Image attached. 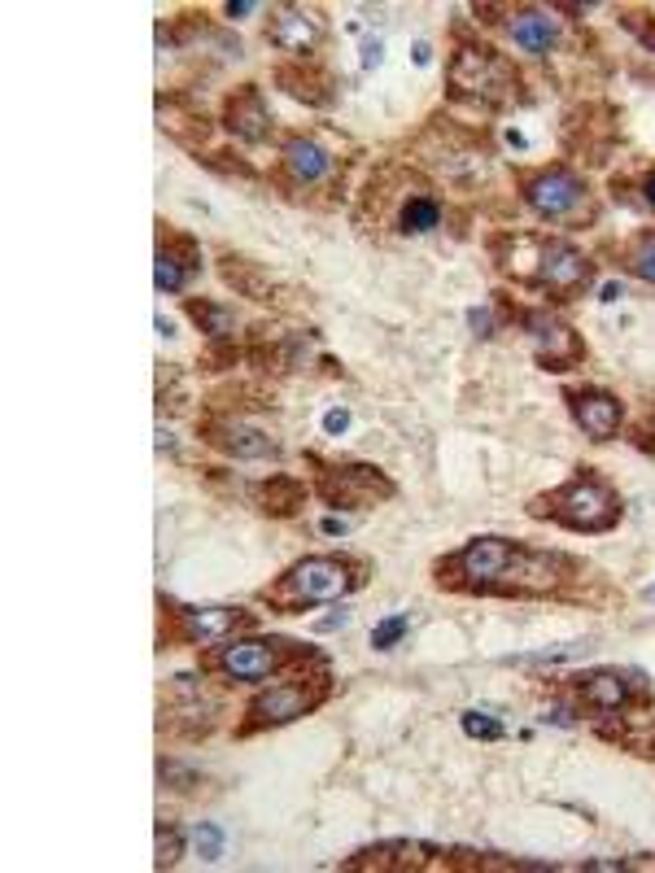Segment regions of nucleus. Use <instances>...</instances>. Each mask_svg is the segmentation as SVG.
<instances>
[{"mask_svg":"<svg viewBox=\"0 0 655 873\" xmlns=\"http://www.w3.org/2000/svg\"><path fill=\"white\" fill-rule=\"evenodd\" d=\"M219 271H223V280H228L236 293L254 297V302H271V280H267V271H262L258 262L236 258V254H223V258H219Z\"/></svg>","mask_w":655,"mask_h":873,"instance_id":"nucleus-25","label":"nucleus"},{"mask_svg":"<svg viewBox=\"0 0 655 873\" xmlns=\"http://www.w3.org/2000/svg\"><path fill=\"white\" fill-rule=\"evenodd\" d=\"M219 725V699L201 690L197 677H171V699L162 703V729L175 738H206Z\"/></svg>","mask_w":655,"mask_h":873,"instance_id":"nucleus-14","label":"nucleus"},{"mask_svg":"<svg viewBox=\"0 0 655 873\" xmlns=\"http://www.w3.org/2000/svg\"><path fill=\"white\" fill-rule=\"evenodd\" d=\"M254 9H258L254 0H232V5H228V18H245V14H254Z\"/></svg>","mask_w":655,"mask_h":873,"instance_id":"nucleus-39","label":"nucleus"},{"mask_svg":"<svg viewBox=\"0 0 655 873\" xmlns=\"http://www.w3.org/2000/svg\"><path fill=\"white\" fill-rule=\"evenodd\" d=\"M529 516L533 520H551L568 533H612L621 524L625 507L621 494L612 489V481L599 468H577L564 485L546 489V494L529 498Z\"/></svg>","mask_w":655,"mask_h":873,"instance_id":"nucleus-4","label":"nucleus"},{"mask_svg":"<svg viewBox=\"0 0 655 873\" xmlns=\"http://www.w3.org/2000/svg\"><path fill=\"white\" fill-rule=\"evenodd\" d=\"M446 92L455 101L476 105V110H507V105H516V101H529L524 97L520 70L498 49L476 44V40H459V49L450 53Z\"/></svg>","mask_w":655,"mask_h":873,"instance_id":"nucleus-5","label":"nucleus"},{"mask_svg":"<svg viewBox=\"0 0 655 873\" xmlns=\"http://www.w3.org/2000/svg\"><path fill=\"white\" fill-rule=\"evenodd\" d=\"M175 441H171V433H166V428H158V450H171Z\"/></svg>","mask_w":655,"mask_h":873,"instance_id":"nucleus-44","label":"nucleus"},{"mask_svg":"<svg viewBox=\"0 0 655 873\" xmlns=\"http://www.w3.org/2000/svg\"><path fill=\"white\" fill-rule=\"evenodd\" d=\"M158 332H162V337H175V324L166 315H158Z\"/></svg>","mask_w":655,"mask_h":873,"instance_id":"nucleus-43","label":"nucleus"},{"mask_svg":"<svg viewBox=\"0 0 655 873\" xmlns=\"http://www.w3.org/2000/svg\"><path fill=\"white\" fill-rule=\"evenodd\" d=\"M594 642H568V647H555V651H538V655H511L507 664H559V660H573V655L590 651Z\"/></svg>","mask_w":655,"mask_h":873,"instance_id":"nucleus-33","label":"nucleus"},{"mask_svg":"<svg viewBox=\"0 0 655 873\" xmlns=\"http://www.w3.org/2000/svg\"><path fill=\"white\" fill-rule=\"evenodd\" d=\"M184 315L206 332L210 341H232L236 337V310L223 302H210V297H184Z\"/></svg>","mask_w":655,"mask_h":873,"instance_id":"nucleus-24","label":"nucleus"},{"mask_svg":"<svg viewBox=\"0 0 655 873\" xmlns=\"http://www.w3.org/2000/svg\"><path fill=\"white\" fill-rule=\"evenodd\" d=\"M459 725H463V734H468V738H476V743H498V738L507 734L503 721H498L494 712H476V708H472V712H463V716H459Z\"/></svg>","mask_w":655,"mask_h":873,"instance_id":"nucleus-28","label":"nucleus"},{"mask_svg":"<svg viewBox=\"0 0 655 873\" xmlns=\"http://www.w3.org/2000/svg\"><path fill=\"white\" fill-rule=\"evenodd\" d=\"M319 529H324L328 537H337V533H345V529H350V524H345V520H324V524H319Z\"/></svg>","mask_w":655,"mask_h":873,"instance_id":"nucleus-40","label":"nucleus"},{"mask_svg":"<svg viewBox=\"0 0 655 873\" xmlns=\"http://www.w3.org/2000/svg\"><path fill=\"white\" fill-rule=\"evenodd\" d=\"M638 188H642V201H647V206L655 210V171L642 175V184H638Z\"/></svg>","mask_w":655,"mask_h":873,"instance_id":"nucleus-38","label":"nucleus"},{"mask_svg":"<svg viewBox=\"0 0 655 873\" xmlns=\"http://www.w3.org/2000/svg\"><path fill=\"white\" fill-rule=\"evenodd\" d=\"M494 262L520 284L546 293L551 302H577L594 284V262L568 245L564 236H529V232H503L490 241Z\"/></svg>","mask_w":655,"mask_h":873,"instance_id":"nucleus-2","label":"nucleus"},{"mask_svg":"<svg viewBox=\"0 0 655 873\" xmlns=\"http://www.w3.org/2000/svg\"><path fill=\"white\" fill-rule=\"evenodd\" d=\"M411 633V616H389V620H380V625L372 629V647L376 651H393L402 638Z\"/></svg>","mask_w":655,"mask_h":873,"instance_id":"nucleus-31","label":"nucleus"},{"mask_svg":"<svg viewBox=\"0 0 655 873\" xmlns=\"http://www.w3.org/2000/svg\"><path fill=\"white\" fill-rule=\"evenodd\" d=\"M586 577V564L564 550L524 546L498 533H481L433 564V581L455 594L481 599H559Z\"/></svg>","mask_w":655,"mask_h":873,"instance_id":"nucleus-1","label":"nucleus"},{"mask_svg":"<svg viewBox=\"0 0 655 873\" xmlns=\"http://www.w3.org/2000/svg\"><path fill=\"white\" fill-rule=\"evenodd\" d=\"M380 62H385V44H380V40H367V44H363V66L376 70Z\"/></svg>","mask_w":655,"mask_h":873,"instance_id":"nucleus-37","label":"nucleus"},{"mask_svg":"<svg viewBox=\"0 0 655 873\" xmlns=\"http://www.w3.org/2000/svg\"><path fill=\"white\" fill-rule=\"evenodd\" d=\"M201 275V249L188 232H175V227H162L158 236V267H153V284L158 293H184Z\"/></svg>","mask_w":655,"mask_h":873,"instance_id":"nucleus-17","label":"nucleus"},{"mask_svg":"<svg viewBox=\"0 0 655 873\" xmlns=\"http://www.w3.org/2000/svg\"><path fill=\"white\" fill-rule=\"evenodd\" d=\"M393 227L402 236H428L442 227V201L428 193L424 184H402L398 188V210H393Z\"/></svg>","mask_w":655,"mask_h":873,"instance_id":"nucleus-21","label":"nucleus"},{"mask_svg":"<svg viewBox=\"0 0 655 873\" xmlns=\"http://www.w3.org/2000/svg\"><path fill=\"white\" fill-rule=\"evenodd\" d=\"M621 267L642 284H655V227H642L621 245Z\"/></svg>","mask_w":655,"mask_h":873,"instance_id":"nucleus-26","label":"nucleus"},{"mask_svg":"<svg viewBox=\"0 0 655 873\" xmlns=\"http://www.w3.org/2000/svg\"><path fill=\"white\" fill-rule=\"evenodd\" d=\"M201 441L232 459H276V437H267L262 428H249L241 415H223V411H206L201 415Z\"/></svg>","mask_w":655,"mask_h":873,"instance_id":"nucleus-15","label":"nucleus"},{"mask_svg":"<svg viewBox=\"0 0 655 873\" xmlns=\"http://www.w3.org/2000/svg\"><path fill=\"white\" fill-rule=\"evenodd\" d=\"M564 402H568V415L577 420V428H581V433H586L590 441H599V446L621 433V424H625V402L616 398V393L594 389V385H577V389L564 393Z\"/></svg>","mask_w":655,"mask_h":873,"instance_id":"nucleus-16","label":"nucleus"},{"mask_svg":"<svg viewBox=\"0 0 655 873\" xmlns=\"http://www.w3.org/2000/svg\"><path fill=\"white\" fill-rule=\"evenodd\" d=\"M223 127L232 131L241 145H267L271 140V110L258 83H241L228 101H223Z\"/></svg>","mask_w":655,"mask_h":873,"instance_id":"nucleus-18","label":"nucleus"},{"mask_svg":"<svg viewBox=\"0 0 655 873\" xmlns=\"http://www.w3.org/2000/svg\"><path fill=\"white\" fill-rule=\"evenodd\" d=\"M568 690L586 712L594 716H629V712H647L651 708V681L634 673V668H590V673H573Z\"/></svg>","mask_w":655,"mask_h":873,"instance_id":"nucleus-9","label":"nucleus"},{"mask_svg":"<svg viewBox=\"0 0 655 873\" xmlns=\"http://www.w3.org/2000/svg\"><path fill=\"white\" fill-rule=\"evenodd\" d=\"M162 612L171 616V633H162V642H188V647H210V642H228L232 633L254 625V612L245 607H175L162 599Z\"/></svg>","mask_w":655,"mask_h":873,"instance_id":"nucleus-12","label":"nucleus"},{"mask_svg":"<svg viewBox=\"0 0 655 873\" xmlns=\"http://www.w3.org/2000/svg\"><path fill=\"white\" fill-rule=\"evenodd\" d=\"M311 655V647L293 638H228L214 651H201V673H219L223 681L249 686V681H267L271 673H284L293 664H306Z\"/></svg>","mask_w":655,"mask_h":873,"instance_id":"nucleus-6","label":"nucleus"},{"mask_svg":"<svg viewBox=\"0 0 655 873\" xmlns=\"http://www.w3.org/2000/svg\"><path fill=\"white\" fill-rule=\"evenodd\" d=\"M616 297H621V284H603V297H599V302H616Z\"/></svg>","mask_w":655,"mask_h":873,"instance_id":"nucleus-42","label":"nucleus"},{"mask_svg":"<svg viewBox=\"0 0 655 873\" xmlns=\"http://www.w3.org/2000/svg\"><path fill=\"white\" fill-rule=\"evenodd\" d=\"M328 40V18L315 5H276L267 14V44L289 53L293 62H311Z\"/></svg>","mask_w":655,"mask_h":873,"instance_id":"nucleus-13","label":"nucleus"},{"mask_svg":"<svg viewBox=\"0 0 655 873\" xmlns=\"http://www.w3.org/2000/svg\"><path fill=\"white\" fill-rule=\"evenodd\" d=\"M276 83L284 92H289L293 101H306V105H332V97H337V83H332L328 70H319L311 62H284L276 66Z\"/></svg>","mask_w":655,"mask_h":873,"instance_id":"nucleus-22","label":"nucleus"},{"mask_svg":"<svg viewBox=\"0 0 655 873\" xmlns=\"http://www.w3.org/2000/svg\"><path fill=\"white\" fill-rule=\"evenodd\" d=\"M642 599H647V603H655V585H647V590H642Z\"/></svg>","mask_w":655,"mask_h":873,"instance_id":"nucleus-45","label":"nucleus"},{"mask_svg":"<svg viewBox=\"0 0 655 873\" xmlns=\"http://www.w3.org/2000/svg\"><path fill=\"white\" fill-rule=\"evenodd\" d=\"M516 184H520L524 206L546 223H577V219H590L594 214L590 210V184L564 162L538 166V171H520Z\"/></svg>","mask_w":655,"mask_h":873,"instance_id":"nucleus-8","label":"nucleus"},{"mask_svg":"<svg viewBox=\"0 0 655 873\" xmlns=\"http://www.w3.org/2000/svg\"><path fill=\"white\" fill-rule=\"evenodd\" d=\"M511 319L524 332V341H529L542 372H573V367L586 363V354H590L586 341L559 315H551V310H511Z\"/></svg>","mask_w":655,"mask_h":873,"instance_id":"nucleus-11","label":"nucleus"},{"mask_svg":"<svg viewBox=\"0 0 655 873\" xmlns=\"http://www.w3.org/2000/svg\"><path fill=\"white\" fill-rule=\"evenodd\" d=\"M158 782L166 786V791H175V795H197L201 786H206V777H201L193 764H184V760H158Z\"/></svg>","mask_w":655,"mask_h":873,"instance_id":"nucleus-27","label":"nucleus"},{"mask_svg":"<svg viewBox=\"0 0 655 873\" xmlns=\"http://www.w3.org/2000/svg\"><path fill=\"white\" fill-rule=\"evenodd\" d=\"M249 498H254V507L262 511V516L289 520L306 507V485L297 481V476H267V481H258L254 489H249Z\"/></svg>","mask_w":655,"mask_h":873,"instance_id":"nucleus-23","label":"nucleus"},{"mask_svg":"<svg viewBox=\"0 0 655 873\" xmlns=\"http://www.w3.org/2000/svg\"><path fill=\"white\" fill-rule=\"evenodd\" d=\"M280 171L293 188H319L337 171V158L319 145L315 136H289L280 149Z\"/></svg>","mask_w":655,"mask_h":873,"instance_id":"nucleus-19","label":"nucleus"},{"mask_svg":"<svg viewBox=\"0 0 655 873\" xmlns=\"http://www.w3.org/2000/svg\"><path fill=\"white\" fill-rule=\"evenodd\" d=\"M468 324H472L476 337H494V332H498V324H494L490 310H468Z\"/></svg>","mask_w":655,"mask_h":873,"instance_id":"nucleus-35","label":"nucleus"},{"mask_svg":"<svg viewBox=\"0 0 655 873\" xmlns=\"http://www.w3.org/2000/svg\"><path fill=\"white\" fill-rule=\"evenodd\" d=\"M332 695V677L319 668V673H302L293 681H280L271 690H258L245 708V721L236 725V738H254L262 729H280L293 725L302 716H311L315 708H324V699Z\"/></svg>","mask_w":655,"mask_h":873,"instance_id":"nucleus-7","label":"nucleus"},{"mask_svg":"<svg viewBox=\"0 0 655 873\" xmlns=\"http://www.w3.org/2000/svg\"><path fill=\"white\" fill-rule=\"evenodd\" d=\"M180 856H184V830L171 821H158V869L180 865Z\"/></svg>","mask_w":655,"mask_h":873,"instance_id":"nucleus-29","label":"nucleus"},{"mask_svg":"<svg viewBox=\"0 0 655 873\" xmlns=\"http://www.w3.org/2000/svg\"><path fill=\"white\" fill-rule=\"evenodd\" d=\"M621 27L634 35L647 53H655V14L651 9H621Z\"/></svg>","mask_w":655,"mask_h":873,"instance_id":"nucleus-30","label":"nucleus"},{"mask_svg":"<svg viewBox=\"0 0 655 873\" xmlns=\"http://www.w3.org/2000/svg\"><path fill=\"white\" fill-rule=\"evenodd\" d=\"M345 428H350V411H345V406H332V411L324 415V433H328V437H341Z\"/></svg>","mask_w":655,"mask_h":873,"instance_id":"nucleus-34","label":"nucleus"},{"mask_svg":"<svg viewBox=\"0 0 655 873\" xmlns=\"http://www.w3.org/2000/svg\"><path fill=\"white\" fill-rule=\"evenodd\" d=\"M311 463L319 468L315 494L337 511H367V507H376V502H389L393 494H398V485H393L376 463H359V459H350V463L311 459Z\"/></svg>","mask_w":655,"mask_h":873,"instance_id":"nucleus-10","label":"nucleus"},{"mask_svg":"<svg viewBox=\"0 0 655 873\" xmlns=\"http://www.w3.org/2000/svg\"><path fill=\"white\" fill-rule=\"evenodd\" d=\"M372 564L359 555H306L284 568L271 585L258 590V603L280 616H302L315 603H337L345 594L363 590Z\"/></svg>","mask_w":655,"mask_h":873,"instance_id":"nucleus-3","label":"nucleus"},{"mask_svg":"<svg viewBox=\"0 0 655 873\" xmlns=\"http://www.w3.org/2000/svg\"><path fill=\"white\" fill-rule=\"evenodd\" d=\"M498 14H503V18H494V22H503L507 35L520 44L524 53H533V57H551V53L559 49V22L551 18V9L516 5V9H498Z\"/></svg>","mask_w":655,"mask_h":873,"instance_id":"nucleus-20","label":"nucleus"},{"mask_svg":"<svg viewBox=\"0 0 655 873\" xmlns=\"http://www.w3.org/2000/svg\"><path fill=\"white\" fill-rule=\"evenodd\" d=\"M193 847L201 852V860H223V830L210 821L193 825Z\"/></svg>","mask_w":655,"mask_h":873,"instance_id":"nucleus-32","label":"nucleus"},{"mask_svg":"<svg viewBox=\"0 0 655 873\" xmlns=\"http://www.w3.org/2000/svg\"><path fill=\"white\" fill-rule=\"evenodd\" d=\"M345 625H350V612H345V607H337V612H332V616L315 620L311 629H315V633H332V629H345Z\"/></svg>","mask_w":655,"mask_h":873,"instance_id":"nucleus-36","label":"nucleus"},{"mask_svg":"<svg viewBox=\"0 0 655 873\" xmlns=\"http://www.w3.org/2000/svg\"><path fill=\"white\" fill-rule=\"evenodd\" d=\"M415 62L428 66V62H433V49H428V44H415Z\"/></svg>","mask_w":655,"mask_h":873,"instance_id":"nucleus-41","label":"nucleus"}]
</instances>
